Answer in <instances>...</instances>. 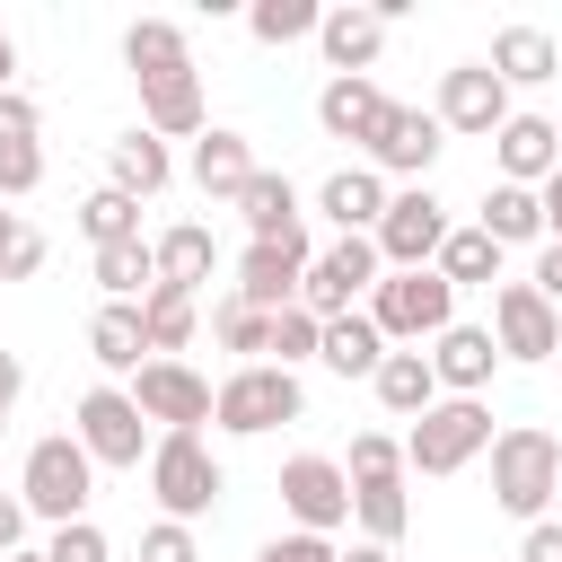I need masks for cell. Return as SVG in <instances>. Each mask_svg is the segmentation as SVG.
I'll return each mask as SVG.
<instances>
[{"instance_id":"cell-1","label":"cell","mask_w":562,"mask_h":562,"mask_svg":"<svg viewBox=\"0 0 562 562\" xmlns=\"http://www.w3.org/2000/svg\"><path fill=\"white\" fill-rule=\"evenodd\" d=\"M369 325L386 334V351H395V342H404V351L439 342V334L457 325V290H448V272H439V263H422V272H386V281L369 290Z\"/></svg>"},{"instance_id":"cell-2","label":"cell","mask_w":562,"mask_h":562,"mask_svg":"<svg viewBox=\"0 0 562 562\" xmlns=\"http://www.w3.org/2000/svg\"><path fill=\"white\" fill-rule=\"evenodd\" d=\"M553 492H562V439L536 430V422H509V430L492 439V501L536 527Z\"/></svg>"},{"instance_id":"cell-3","label":"cell","mask_w":562,"mask_h":562,"mask_svg":"<svg viewBox=\"0 0 562 562\" xmlns=\"http://www.w3.org/2000/svg\"><path fill=\"white\" fill-rule=\"evenodd\" d=\"M492 439H501V430H492V404H483V395H439V404L404 430V465H413V474H465Z\"/></svg>"},{"instance_id":"cell-4","label":"cell","mask_w":562,"mask_h":562,"mask_svg":"<svg viewBox=\"0 0 562 562\" xmlns=\"http://www.w3.org/2000/svg\"><path fill=\"white\" fill-rule=\"evenodd\" d=\"M18 501H26V518H53V527L88 518V501H97V457H88L70 430L35 439V448H26V474H18Z\"/></svg>"},{"instance_id":"cell-5","label":"cell","mask_w":562,"mask_h":562,"mask_svg":"<svg viewBox=\"0 0 562 562\" xmlns=\"http://www.w3.org/2000/svg\"><path fill=\"white\" fill-rule=\"evenodd\" d=\"M149 492H158V518L193 527V518L220 509L228 474H220V457L202 448V430H158V448H149Z\"/></svg>"},{"instance_id":"cell-6","label":"cell","mask_w":562,"mask_h":562,"mask_svg":"<svg viewBox=\"0 0 562 562\" xmlns=\"http://www.w3.org/2000/svg\"><path fill=\"white\" fill-rule=\"evenodd\" d=\"M299 413H307V386H299V369H272V360L228 369V378H220V404H211V422L237 430V439H263V430H281V422H299Z\"/></svg>"},{"instance_id":"cell-7","label":"cell","mask_w":562,"mask_h":562,"mask_svg":"<svg viewBox=\"0 0 562 562\" xmlns=\"http://www.w3.org/2000/svg\"><path fill=\"white\" fill-rule=\"evenodd\" d=\"M70 439H79L97 465H114V474H140V457L158 448V439H149V413L132 404V386H88L79 413H70Z\"/></svg>"},{"instance_id":"cell-8","label":"cell","mask_w":562,"mask_h":562,"mask_svg":"<svg viewBox=\"0 0 562 562\" xmlns=\"http://www.w3.org/2000/svg\"><path fill=\"white\" fill-rule=\"evenodd\" d=\"M448 228H457V220H448V202H439L430 184H404V193L386 202V220H378V237H369V246H378V263H386V272H422V263H439Z\"/></svg>"},{"instance_id":"cell-9","label":"cell","mask_w":562,"mask_h":562,"mask_svg":"<svg viewBox=\"0 0 562 562\" xmlns=\"http://www.w3.org/2000/svg\"><path fill=\"white\" fill-rule=\"evenodd\" d=\"M307 228H290V237H246V255H237V299L246 307H263V316H281V307H299V290H307Z\"/></svg>"},{"instance_id":"cell-10","label":"cell","mask_w":562,"mask_h":562,"mask_svg":"<svg viewBox=\"0 0 562 562\" xmlns=\"http://www.w3.org/2000/svg\"><path fill=\"white\" fill-rule=\"evenodd\" d=\"M439 132H465V140H492L518 105H509V88H501V70L492 61H457V70H439Z\"/></svg>"},{"instance_id":"cell-11","label":"cell","mask_w":562,"mask_h":562,"mask_svg":"<svg viewBox=\"0 0 562 562\" xmlns=\"http://www.w3.org/2000/svg\"><path fill=\"white\" fill-rule=\"evenodd\" d=\"M492 342H501V360H553L562 351V307L536 281H501L492 290Z\"/></svg>"},{"instance_id":"cell-12","label":"cell","mask_w":562,"mask_h":562,"mask_svg":"<svg viewBox=\"0 0 562 562\" xmlns=\"http://www.w3.org/2000/svg\"><path fill=\"white\" fill-rule=\"evenodd\" d=\"M378 281H386L378 246H369V237H334V246L307 263L299 307H307V316H351V299H360V290H378Z\"/></svg>"},{"instance_id":"cell-13","label":"cell","mask_w":562,"mask_h":562,"mask_svg":"<svg viewBox=\"0 0 562 562\" xmlns=\"http://www.w3.org/2000/svg\"><path fill=\"white\" fill-rule=\"evenodd\" d=\"M132 404H140L158 430H202L211 404H220V386H211L202 369H184V360H149V369L132 378Z\"/></svg>"},{"instance_id":"cell-14","label":"cell","mask_w":562,"mask_h":562,"mask_svg":"<svg viewBox=\"0 0 562 562\" xmlns=\"http://www.w3.org/2000/svg\"><path fill=\"white\" fill-rule=\"evenodd\" d=\"M281 509H290L307 536H334V527L351 518V474H342L334 457H290V465H281Z\"/></svg>"},{"instance_id":"cell-15","label":"cell","mask_w":562,"mask_h":562,"mask_svg":"<svg viewBox=\"0 0 562 562\" xmlns=\"http://www.w3.org/2000/svg\"><path fill=\"white\" fill-rule=\"evenodd\" d=\"M44 114H35V97H18V88H0V202H26L35 184H44Z\"/></svg>"},{"instance_id":"cell-16","label":"cell","mask_w":562,"mask_h":562,"mask_svg":"<svg viewBox=\"0 0 562 562\" xmlns=\"http://www.w3.org/2000/svg\"><path fill=\"white\" fill-rule=\"evenodd\" d=\"M448 149V132H439V114L430 105H395L386 114V132L369 140V167L378 176H430V158Z\"/></svg>"},{"instance_id":"cell-17","label":"cell","mask_w":562,"mask_h":562,"mask_svg":"<svg viewBox=\"0 0 562 562\" xmlns=\"http://www.w3.org/2000/svg\"><path fill=\"white\" fill-rule=\"evenodd\" d=\"M492 158H501V184H544L562 167V123L553 114H509L492 132Z\"/></svg>"},{"instance_id":"cell-18","label":"cell","mask_w":562,"mask_h":562,"mask_svg":"<svg viewBox=\"0 0 562 562\" xmlns=\"http://www.w3.org/2000/svg\"><path fill=\"white\" fill-rule=\"evenodd\" d=\"M386 114H395V97L378 88V79H325V97H316V123H325V140H378L386 132Z\"/></svg>"},{"instance_id":"cell-19","label":"cell","mask_w":562,"mask_h":562,"mask_svg":"<svg viewBox=\"0 0 562 562\" xmlns=\"http://www.w3.org/2000/svg\"><path fill=\"white\" fill-rule=\"evenodd\" d=\"M386 202H395V193H386V176H378V167H334V176L316 184V211H325L342 237H378Z\"/></svg>"},{"instance_id":"cell-20","label":"cell","mask_w":562,"mask_h":562,"mask_svg":"<svg viewBox=\"0 0 562 562\" xmlns=\"http://www.w3.org/2000/svg\"><path fill=\"white\" fill-rule=\"evenodd\" d=\"M316 44H325V70L334 79H369V61L386 53V18L378 9H325V26H316Z\"/></svg>"},{"instance_id":"cell-21","label":"cell","mask_w":562,"mask_h":562,"mask_svg":"<svg viewBox=\"0 0 562 562\" xmlns=\"http://www.w3.org/2000/svg\"><path fill=\"white\" fill-rule=\"evenodd\" d=\"M430 369H439V395H483V386H492V369H501L492 325H448V334L430 342Z\"/></svg>"},{"instance_id":"cell-22","label":"cell","mask_w":562,"mask_h":562,"mask_svg":"<svg viewBox=\"0 0 562 562\" xmlns=\"http://www.w3.org/2000/svg\"><path fill=\"white\" fill-rule=\"evenodd\" d=\"M167 176H176V158H167V140H158L149 123H132V132L105 149V184H114V193H132V202L167 193Z\"/></svg>"},{"instance_id":"cell-23","label":"cell","mask_w":562,"mask_h":562,"mask_svg":"<svg viewBox=\"0 0 562 562\" xmlns=\"http://www.w3.org/2000/svg\"><path fill=\"white\" fill-rule=\"evenodd\" d=\"M263 167H255V149H246V132H228V123H211L202 140H193V184L211 193V202H237L246 184H255Z\"/></svg>"},{"instance_id":"cell-24","label":"cell","mask_w":562,"mask_h":562,"mask_svg":"<svg viewBox=\"0 0 562 562\" xmlns=\"http://www.w3.org/2000/svg\"><path fill=\"white\" fill-rule=\"evenodd\" d=\"M492 70H501V88H544V79H562V44L544 26H501L492 35Z\"/></svg>"},{"instance_id":"cell-25","label":"cell","mask_w":562,"mask_h":562,"mask_svg":"<svg viewBox=\"0 0 562 562\" xmlns=\"http://www.w3.org/2000/svg\"><path fill=\"white\" fill-rule=\"evenodd\" d=\"M474 228H483L501 255H509V246H544V193H536V184H492Z\"/></svg>"},{"instance_id":"cell-26","label":"cell","mask_w":562,"mask_h":562,"mask_svg":"<svg viewBox=\"0 0 562 562\" xmlns=\"http://www.w3.org/2000/svg\"><path fill=\"white\" fill-rule=\"evenodd\" d=\"M140 334H149V360H176V351L202 334V290H176V281H158V290L140 299Z\"/></svg>"},{"instance_id":"cell-27","label":"cell","mask_w":562,"mask_h":562,"mask_svg":"<svg viewBox=\"0 0 562 562\" xmlns=\"http://www.w3.org/2000/svg\"><path fill=\"white\" fill-rule=\"evenodd\" d=\"M369 386H378V404H386L395 422H422V413L439 404V369H430V351H386Z\"/></svg>"},{"instance_id":"cell-28","label":"cell","mask_w":562,"mask_h":562,"mask_svg":"<svg viewBox=\"0 0 562 562\" xmlns=\"http://www.w3.org/2000/svg\"><path fill=\"white\" fill-rule=\"evenodd\" d=\"M149 255H158V281H176V290H202V281H211V263H220V246H211V228H202V220L158 228V237H149Z\"/></svg>"},{"instance_id":"cell-29","label":"cell","mask_w":562,"mask_h":562,"mask_svg":"<svg viewBox=\"0 0 562 562\" xmlns=\"http://www.w3.org/2000/svg\"><path fill=\"white\" fill-rule=\"evenodd\" d=\"M88 351H97V369H114V378H140L149 369V334H140V307H97V325H88Z\"/></svg>"},{"instance_id":"cell-30","label":"cell","mask_w":562,"mask_h":562,"mask_svg":"<svg viewBox=\"0 0 562 562\" xmlns=\"http://www.w3.org/2000/svg\"><path fill=\"white\" fill-rule=\"evenodd\" d=\"M334 378H378V360H386V334L369 325V307H351V316H325V351H316Z\"/></svg>"},{"instance_id":"cell-31","label":"cell","mask_w":562,"mask_h":562,"mask_svg":"<svg viewBox=\"0 0 562 562\" xmlns=\"http://www.w3.org/2000/svg\"><path fill=\"white\" fill-rule=\"evenodd\" d=\"M123 61H132V79H158V70H193V44H184L176 18H140L123 35Z\"/></svg>"},{"instance_id":"cell-32","label":"cell","mask_w":562,"mask_h":562,"mask_svg":"<svg viewBox=\"0 0 562 562\" xmlns=\"http://www.w3.org/2000/svg\"><path fill=\"white\" fill-rule=\"evenodd\" d=\"M237 211H246V228H255V237H290V228H299V184L263 167V176L237 193Z\"/></svg>"},{"instance_id":"cell-33","label":"cell","mask_w":562,"mask_h":562,"mask_svg":"<svg viewBox=\"0 0 562 562\" xmlns=\"http://www.w3.org/2000/svg\"><path fill=\"white\" fill-rule=\"evenodd\" d=\"M439 272H448V290H492V281H501V246H492L483 228H448Z\"/></svg>"},{"instance_id":"cell-34","label":"cell","mask_w":562,"mask_h":562,"mask_svg":"<svg viewBox=\"0 0 562 562\" xmlns=\"http://www.w3.org/2000/svg\"><path fill=\"white\" fill-rule=\"evenodd\" d=\"M211 334H220V351H237V369L272 360V316L246 307V299H220V307H211Z\"/></svg>"},{"instance_id":"cell-35","label":"cell","mask_w":562,"mask_h":562,"mask_svg":"<svg viewBox=\"0 0 562 562\" xmlns=\"http://www.w3.org/2000/svg\"><path fill=\"white\" fill-rule=\"evenodd\" d=\"M351 518H360L369 544H395V536L413 527V501H404V483H360V492H351Z\"/></svg>"},{"instance_id":"cell-36","label":"cell","mask_w":562,"mask_h":562,"mask_svg":"<svg viewBox=\"0 0 562 562\" xmlns=\"http://www.w3.org/2000/svg\"><path fill=\"white\" fill-rule=\"evenodd\" d=\"M79 228H88L97 246H132V237H140V202L114 193V184H97V193L79 202Z\"/></svg>"},{"instance_id":"cell-37","label":"cell","mask_w":562,"mask_h":562,"mask_svg":"<svg viewBox=\"0 0 562 562\" xmlns=\"http://www.w3.org/2000/svg\"><path fill=\"white\" fill-rule=\"evenodd\" d=\"M246 26H255V44H299V35L325 26V9H316V0H255Z\"/></svg>"},{"instance_id":"cell-38","label":"cell","mask_w":562,"mask_h":562,"mask_svg":"<svg viewBox=\"0 0 562 562\" xmlns=\"http://www.w3.org/2000/svg\"><path fill=\"white\" fill-rule=\"evenodd\" d=\"M342 474H351V492H360V483H404L413 465H404V439H386V430H360Z\"/></svg>"},{"instance_id":"cell-39","label":"cell","mask_w":562,"mask_h":562,"mask_svg":"<svg viewBox=\"0 0 562 562\" xmlns=\"http://www.w3.org/2000/svg\"><path fill=\"white\" fill-rule=\"evenodd\" d=\"M316 351H325V316L281 307V316H272V369H299V360H316Z\"/></svg>"},{"instance_id":"cell-40","label":"cell","mask_w":562,"mask_h":562,"mask_svg":"<svg viewBox=\"0 0 562 562\" xmlns=\"http://www.w3.org/2000/svg\"><path fill=\"white\" fill-rule=\"evenodd\" d=\"M53 562H114V544H105V527L97 518H70V527H53V544H44Z\"/></svg>"},{"instance_id":"cell-41","label":"cell","mask_w":562,"mask_h":562,"mask_svg":"<svg viewBox=\"0 0 562 562\" xmlns=\"http://www.w3.org/2000/svg\"><path fill=\"white\" fill-rule=\"evenodd\" d=\"M35 272H44V228L18 220V228L0 237V281H35Z\"/></svg>"},{"instance_id":"cell-42","label":"cell","mask_w":562,"mask_h":562,"mask_svg":"<svg viewBox=\"0 0 562 562\" xmlns=\"http://www.w3.org/2000/svg\"><path fill=\"white\" fill-rule=\"evenodd\" d=\"M255 562H342V544H334V536H307V527H290V536H272Z\"/></svg>"},{"instance_id":"cell-43","label":"cell","mask_w":562,"mask_h":562,"mask_svg":"<svg viewBox=\"0 0 562 562\" xmlns=\"http://www.w3.org/2000/svg\"><path fill=\"white\" fill-rule=\"evenodd\" d=\"M140 562H202V544H193V527H176V518H158V527L140 536Z\"/></svg>"},{"instance_id":"cell-44","label":"cell","mask_w":562,"mask_h":562,"mask_svg":"<svg viewBox=\"0 0 562 562\" xmlns=\"http://www.w3.org/2000/svg\"><path fill=\"white\" fill-rule=\"evenodd\" d=\"M509 562H562V527H553V518H536V527L518 536V553H509Z\"/></svg>"},{"instance_id":"cell-45","label":"cell","mask_w":562,"mask_h":562,"mask_svg":"<svg viewBox=\"0 0 562 562\" xmlns=\"http://www.w3.org/2000/svg\"><path fill=\"white\" fill-rule=\"evenodd\" d=\"M9 553H26V501L18 492H0V562Z\"/></svg>"},{"instance_id":"cell-46","label":"cell","mask_w":562,"mask_h":562,"mask_svg":"<svg viewBox=\"0 0 562 562\" xmlns=\"http://www.w3.org/2000/svg\"><path fill=\"white\" fill-rule=\"evenodd\" d=\"M527 281H536V290H544V299L562 307V246H553V237L536 246V272H527Z\"/></svg>"},{"instance_id":"cell-47","label":"cell","mask_w":562,"mask_h":562,"mask_svg":"<svg viewBox=\"0 0 562 562\" xmlns=\"http://www.w3.org/2000/svg\"><path fill=\"white\" fill-rule=\"evenodd\" d=\"M18 395H26V360H18V351H0V413H9Z\"/></svg>"},{"instance_id":"cell-48","label":"cell","mask_w":562,"mask_h":562,"mask_svg":"<svg viewBox=\"0 0 562 562\" xmlns=\"http://www.w3.org/2000/svg\"><path fill=\"white\" fill-rule=\"evenodd\" d=\"M536 193H544V237H553V246H562V167H553V176H544V184H536Z\"/></svg>"},{"instance_id":"cell-49","label":"cell","mask_w":562,"mask_h":562,"mask_svg":"<svg viewBox=\"0 0 562 562\" xmlns=\"http://www.w3.org/2000/svg\"><path fill=\"white\" fill-rule=\"evenodd\" d=\"M342 562H395V553H386V544H369V536H360V544H351V553H342Z\"/></svg>"},{"instance_id":"cell-50","label":"cell","mask_w":562,"mask_h":562,"mask_svg":"<svg viewBox=\"0 0 562 562\" xmlns=\"http://www.w3.org/2000/svg\"><path fill=\"white\" fill-rule=\"evenodd\" d=\"M9 70H18V44H9V26H0V88H9Z\"/></svg>"},{"instance_id":"cell-51","label":"cell","mask_w":562,"mask_h":562,"mask_svg":"<svg viewBox=\"0 0 562 562\" xmlns=\"http://www.w3.org/2000/svg\"><path fill=\"white\" fill-rule=\"evenodd\" d=\"M9 562H53V553H9Z\"/></svg>"},{"instance_id":"cell-52","label":"cell","mask_w":562,"mask_h":562,"mask_svg":"<svg viewBox=\"0 0 562 562\" xmlns=\"http://www.w3.org/2000/svg\"><path fill=\"white\" fill-rule=\"evenodd\" d=\"M9 228H18V211H0V237H9Z\"/></svg>"},{"instance_id":"cell-53","label":"cell","mask_w":562,"mask_h":562,"mask_svg":"<svg viewBox=\"0 0 562 562\" xmlns=\"http://www.w3.org/2000/svg\"><path fill=\"white\" fill-rule=\"evenodd\" d=\"M0 430H9V413H0Z\"/></svg>"}]
</instances>
